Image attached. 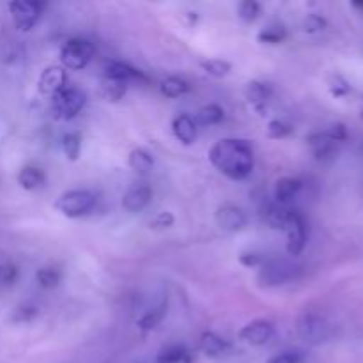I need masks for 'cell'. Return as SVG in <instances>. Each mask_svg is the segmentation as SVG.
<instances>
[{
    "label": "cell",
    "instance_id": "13",
    "mask_svg": "<svg viewBox=\"0 0 363 363\" xmlns=\"http://www.w3.org/2000/svg\"><path fill=\"white\" fill-rule=\"evenodd\" d=\"M152 199V190L145 183H135L128 188L123 197V208L128 213H140L149 206Z\"/></svg>",
    "mask_w": 363,
    "mask_h": 363
},
{
    "label": "cell",
    "instance_id": "6",
    "mask_svg": "<svg viewBox=\"0 0 363 363\" xmlns=\"http://www.w3.org/2000/svg\"><path fill=\"white\" fill-rule=\"evenodd\" d=\"M94 57V45L87 39L73 38L60 48V62L64 69H84Z\"/></svg>",
    "mask_w": 363,
    "mask_h": 363
},
{
    "label": "cell",
    "instance_id": "35",
    "mask_svg": "<svg viewBox=\"0 0 363 363\" xmlns=\"http://www.w3.org/2000/svg\"><path fill=\"white\" fill-rule=\"evenodd\" d=\"M305 354L301 351H284V353L273 354L268 363H303Z\"/></svg>",
    "mask_w": 363,
    "mask_h": 363
},
{
    "label": "cell",
    "instance_id": "14",
    "mask_svg": "<svg viewBox=\"0 0 363 363\" xmlns=\"http://www.w3.org/2000/svg\"><path fill=\"white\" fill-rule=\"evenodd\" d=\"M103 78L128 84L130 80L144 78V74L126 62H121V60H106V62L103 64Z\"/></svg>",
    "mask_w": 363,
    "mask_h": 363
},
{
    "label": "cell",
    "instance_id": "16",
    "mask_svg": "<svg viewBox=\"0 0 363 363\" xmlns=\"http://www.w3.org/2000/svg\"><path fill=\"white\" fill-rule=\"evenodd\" d=\"M301 188H303V183L298 177H282V179H279L275 184V191H273L277 204L287 206L300 194Z\"/></svg>",
    "mask_w": 363,
    "mask_h": 363
},
{
    "label": "cell",
    "instance_id": "5",
    "mask_svg": "<svg viewBox=\"0 0 363 363\" xmlns=\"http://www.w3.org/2000/svg\"><path fill=\"white\" fill-rule=\"evenodd\" d=\"M85 94L77 87L62 89L52 98V113L59 121H69L77 117L85 106Z\"/></svg>",
    "mask_w": 363,
    "mask_h": 363
},
{
    "label": "cell",
    "instance_id": "26",
    "mask_svg": "<svg viewBox=\"0 0 363 363\" xmlns=\"http://www.w3.org/2000/svg\"><path fill=\"white\" fill-rule=\"evenodd\" d=\"M165 311H167V303H165V301H163L162 305H158V307H155V308H151V311H147L137 321L138 328L144 330V332H149V330H155L156 326H158L160 323H162L163 315H165Z\"/></svg>",
    "mask_w": 363,
    "mask_h": 363
},
{
    "label": "cell",
    "instance_id": "37",
    "mask_svg": "<svg viewBox=\"0 0 363 363\" xmlns=\"http://www.w3.org/2000/svg\"><path fill=\"white\" fill-rule=\"evenodd\" d=\"M330 92H332L335 98H342V96H346L347 92H350V84H347L342 77H333L332 80H330Z\"/></svg>",
    "mask_w": 363,
    "mask_h": 363
},
{
    "label": "cell",
    "instance_id": "33",
    "mask_svg": "<svg viewBox=\"0 0 363 363\" xmlns=\"http://www.w3.org/2000/svg\"><path fill=\"white\" fill-rule=\"evenodd\" d=\"M18 280V268L13 262H0V286L9 287Z\"/></svg>",
    "mask_w": 363,
    "mask_h": 363
},
{
    "label": "cell",
    "instance_id": "23",
    "mask_svg": "<svg viewBox=\"0 0 363 363\" xmlns=\"http://www.w3.org/2000/svg\"><path fill=\"white\" fill-rule=\"evenodd\" d=\"M160 92L167 98H181L190 92V84L184 78L169 77L160 82Z\"/></svg>",
    "mask_w": 363,
    "mask_h": 363
},
{
    "label": "cell",
    "instance_id": "11",
    "mask_svg": "<svg viewBox=\"0 0 363 363\" xmlns=\"http://www.w3.org/2000/svg\"><path fill=\"white\" fill-rule=\"evenodd\" d=\"M275 335V326L266 319H255L241 328L240 339L250 346H264Z\"/></svg>",
    "mask_w": 363,
    "mask_h": 363
},
{
    "label": "cell",
    "instance_id": "2",
    "mask_svg": "<svg viewBox=\"0 0 363 363\" xmlns=\"http://www.w3.org/2000/svg\"><path fill=\"white\" fill-rule=\"evenodd\" d=\"M96 206V195L89 190H69L59 195L55 209L66 218H82Z\"/></svg>",
    "mask_w": 363,
    "mask_h": 363
},
{
    "label": "cell",
    "instance_id": "36",
    "mask_svg": "<svg viewBox=\"0 0 363 363\" xmlns=\"http://www.w3.org/2000/svg\"><path fill=\"white\" fill-rule=\"evenodd\" d=\"M174 222H176V218H174L172 213L162 211V213H158V215H156L151 222H149V227H151V229H156V230H162V229H169V227H172Z\"/></svg>",
    "mask_w": 363,
    "mask_h": 363
},
{
    "label": "cell",
    "instance_id": "1",
    "mask_svg": "<svg viewBox=\"0 0 363 363\" xmlns=\"http://www.w3.org/2000/svg\"><path fill=\"white\" fill-rule=\"evenodd\" d=\"M209 162L229 179L243 181L254 170V149L243 138H223L211 147Z\"/></svg>",
    "mask_w": 363,
    "mask_h": 363
},
{
    "label": "cell",
    "instance_id": "15",
    "mask_svg": "<svg viewBox=\"0 0 363 363\" xmlns=\"http://www.w3.org/2000/svg\"><path fill=\"white\" fill-rule=\"evenodd\" d=\"M172 133L181 144L191 145L197 140V124L188 113H179L172 121Z\"/></svg>",
    "mask_w": 363,
    "mask_h": 363
},
{
    "label": "cell",
    "instance_id": "20",
    "mask_svg": "<svg viewBox=\"0 0 363 363\" xmlns=\"http://www.w3.org/2000/svg\"><path fill=\"white\" fill-rule=\"evenodd\" d=\"M291 213H293V209L287 208V206L273 204V206H269L268 209H266L264 220H266V223L272 227V229L284 230V229H286L287 222H289Z\"/></svg>",
    "mask_w": 363,
    "mask_h": 363
},
{
    "label": "cell",
    "instance_id": "19",
    "mask_svg": "<svg viewBox=\"0 0 363 363\" xmlns=\"http://www.w3.org/2000/svg\"><path fill=\"white\" fill-rule=\"evenodd\" d=\"M46 183V176L43 172V169L35 165H25L23 169L18 172V184H20L23 190L34 191L38 188H41Z\"/></svg>",
    "mask_w": 363,
    "mask_h": 363
},
{
    "label": "cell",
    "instance_id": "39",
    "mask_svg": "<svg viewBox=\"0 0 363 363\" xmlns=\"http://www.w3.org/2000/svg\"><path fill=\"white\" fill-rule=\"evenodd\" d=\"M325 27H326V21L323 20L319 14H311V16H308L307 20H305V23H303V30L311 32V34H312V32L323 30Z\"/></svg>",
    "mask_w": 363,
    "mask_h": 363
},
{
    "label": "cell",
    "instance_id": "8",
    "mask_svg": "<svg viewBox=\"0 0 363 363\" xmlns=\"http://www.w3.org/2000/svg\"><path fill=\"white\" fill-rule=\"evenodd\" d=\"M45 7V4L38 2V0H14V2L9 4V11L14 20V25H16V28L25 32L30 30L38 23Z\"/></svg>",
    "mask_w": 363,
    "mask_h": 363
},
{
    "label": "cell",
    "instance_id": "30",
    "mask_svg": "<svg viewBox=\"0 0 363 363\" xmlns=\"http://www.w3.org/2000/svg\"><path fill=\"white\" fill-rule=\"evenodd\" d=\"M62 151L67 160L77 162L82 151V137L80 133H67L62 138Z\"/></svg>",
    "mask_w": 363,
    "mask_h": 363
},
{
    "label": "cell",
    "instance_id": "24",
    "mask_svg": "<svg viewBox=\"0 0 363 363\" xmlns=\"http://www.w3.org/2000/svg\"><path fill=\"white\" fill-rule=\"evenodd\" d=\"M287 30L282 23H272L257 34V41L262 45H280L286 41Z\"/></svg>",
    "mask_w": 363,
    "mask_h": 363
},
{
    "label": "cell",
    "instance_id": "25",
    "mask_svg": "<svg viewBox=\"0 0 363 363\" xmlns=\"http://www.w3.org/2000/svg\"><path fill=\"white\" fill-rule=\"evenodd\" d=\"M126 89H128V85L124 84V82L103 78L99 92H101V96L106 99V101L116 103V101H119V99L124 98V94H126Z\"/></svg>",
    "mask_w": 363,
    "mask_h": 363
},
{
    "label": "cell",
    "instance_id": "3",
    "mask_svg": "<svg viewBox=\"0 0 363 363\" xmlns=\"http://www.w3.org/2000/svg\"><path fill=\"white\" fill-rule=\"evenodd\" d=\"M298 266L287 259L264 261L257 275V282L262 287H279L296 279Z\"/></svg>",
    "mask_w": 363,
    "mask_h": 363
},
{
    "label": "cell",
    "instance_id": "9",
    "mask_svg": "<svg viewBox=\"0 0 363 363\" xmlns=\"http://www.w3.org/2000/svg\"><path fill=\"white\" fill-rule=\"evenodd\" d=\"M284 230L287 234V252H289V255L296 257V255H300L305 250V245H307L308 238L307 220H305L303 213L298 211V209H293L289 222H287Z\"/></svg>",
    "mask_w": 363,
    "mask_h": 363
},
{
    "label": "cell",
    "instance_id": "4",
    "mask_svg": "<svg viewBox=\"0 0 363 363\" xmlns=\"http://www.w3.org/2000/svg\"><path fill=\"white\" fill-rule=\"evenodd\" d=\"M347 138V131L344 124H333L328 130L318 131L308 137V145L318 160H328L335 155L337 145Z\"/></svg>",
    "mask_w": 363,
    "mask_h": 363
},
{
    "label": "cell",
    "instance_id": "18",
    "mask_svg": "<svg viewBox=\"0 0 363 363\" xmlns=\"http://www.w3.org/2000/svg\"><path fill=\"white\" fill-rule=\"evenodd\" d=\"M201 351L206 354V357L218 358L227 354V351L230 350V344L227 342L225 339H222L220 335H216L215 332H204L201 335Z\"/></svg>",
    "mask_w": 363,
    "mask_h": 363
},
{
    "label": "cell",
    "instance_id": "21",
    "mask_svg": "<svg viewBox=\"0 0 363 363\" xmlns=\"http://www.w3.org/2000/svg\"><path fill=\"white\" fill-rule=\"evenodd\" d=\"M128 165L133 172L137 174H149L155 167V158L149 151L145 149L137 147L130 152V158H128Z\"/></svg>",
    "mask_w": 363,
    "mask_h": 363
},
{
    "label": "cell",
    "instance_id": "22",
    "mask_svg": "<svg viewBox=\"0 0 363 363\" xmlns=\"http://www.w3.org/2000/svg\"><path fill=\"white\" fill-rule=\"evenodd\" d=\"M223 117H225V112H223L222 106L216 105V103H211V105L202 106L194 121L197 126H215V124L222 123Z\"/></svg>",
    "mask_w": 363,
    "mask_h": 363
},
{
    "label": "cell",
    "instance_id": "31",
    "mask_svg": "<svg viewBox=\"0 0 363 363\" xmlns=\"http://www.w3.org/2000/svg\"><path fill=\"white\" fill-rule=\"evenodd\" d=\"M186 360L188 354L183 346H169L158 354V363H183Z\"/></svg>",
    "mask_w": 363,
    "mask_h": 363
},
{
    "label": "cell",
    "instance_id": "28",
    "mask_svg": "<svg viewBox=\"0 0 363 363\" xmlns=\"http://www.w3.org/2000/svg\"><path fill=\"white\" fill-rule=\"evenodd\" d=\"M201 67L213 78H223L230 73L233 69V64L229 60L223 59H209V60H202Z\"/></svg>",
    "mask_w": 363,
    "mask_h": 363
},
{
    "label": "cell",
    "instance_id": "29",
    "mask_svg": "<svg viewBox=\"0 0 363 363\" xmlns=\"http://www.w3.org/2000/svg\"><path fill=\"white\" fill-rule=\"evenodd\" d=\"M262 14V6L255 0H243V2L238 6V16L245 23H254L259 16Z\"/></svg>",
    "mask_w": 363,
    "mask_h": 363
},
{
    "label": "cell",
    "instance_id": "10",
    "mask_svg": "<svg viewBox=\"0 0 363 363\" xmlns=\"http://www.w3.org/2000/svg\"><path fill=\"white\" fill-rule=\"evenodd\" d=\"M216 225L225 233H240L247 227V213L234 204H223L216 209Z\"/></svg>",
    "mask_w": 363,
    "mask_h": 363
},
{
    "label": "cell",
    "instance_id": "27",
    "mask_svg": "<svg viewBox=\"0 0 363 363\" xmlns=\"http://www.w3.org/2000/svg\"><path fill=\"white\" fill-rule=\"evenodd\" d=\"M35 280H38V286L43 287V289H55L60 284V280H62V275L53 266H45V268L38 269Z\"/></svg>",
    "mask_w": 363,
    "mask_h": 363
},
{
    "label": "cell",
    "instance_id": "32",
    "mask_svg": "<svg viewBox=\"0 0 363 363\" xmlns=\"http://www.w3.org/2000/svg\"><path fill=\"white\" fill-rule=\"evenodd\" d=\"M266 133H268L269 138H275V140H280V138H286L293 133V126L287 124L286 121L273 119L268 123V128H266Z\"/></svg>",
    "mask_w": 363,
    "mask_h": 363
},
{
    "label": "cell",
    "instance_id": "7",
    "mask_svg": "<svg viewBox=\"0 0 363 363\" xmlns=\"http://www.w3.org/2000/svg\"><path fill=\"white\" fill-rule=\"evenodd\" d=\"M298 333L307 344L318 346V344L326 342L332 335V326L323 315L315 312H303L298 319Z\"/></svg>",
    "mask_w": 363,
    "mask_h": 363
},
{
    "label": "cell",
    "instance_id": "38",
    "mask_svg": "<svg viewBox=\"0 0 363 363\" xmlns=\"http://www.w3.org/2000/svg\"><path fill=\"white\" fill-rule=\"evenodd\" d=\"M240 262L247 268H261L264 264V259L255 254V252H245V254L240 255Z\"/></svg>",
    "mask_w": 363,
    "mask_h": 363
},
{
    "label": "cell",
    "instance_id": "34",
    "mask_svg": "<svg viewBox=\"0 0 363 363\" xmlns=\"http://www.w3.org/2000/svg\"><path fill=\"white\" fill-rule=\"evenodd\" d=\"M35 315H38V308L32 307V305H21L13 312L11 321L16 323V325H23V323H30Z\"/></svg>",
    "mask_w": 363,
    "mask_h": 363
},
{
    "label": "cell",
    "instance_id": "12",
    "mask_svg": "<svg viewBox=\"0 0 363 363\" xmlns=\"http://www.w3.org/2000/svg\"><path fill=\"white\" fill-rule=\"evenodd\" d=\"M67 87V71L62 66H48L38 80V89L45 96H55Z\"/></svg>",
    "mask_w": 363,
    "mask_h": 363
},
{
    "label": "cell",
    "instance_id": "17",
    "mask_svg": "<svg viewBox=\"0 0 363 363\" xmlns=\"http://www.w3.org/2000/svg\"><path fill=\"white\" fill-rule=\"evenodd\" d=\"M245 98L254 108L262 110L272 98V87L259 80H252L245 85Z\"/></svg>",
    "mask_w": 363,
    "mask_h": 363
}]
</instances>
